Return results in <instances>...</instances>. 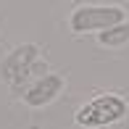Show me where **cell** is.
Listing matches in <instances>:
<instances>
[{
  "instance_id": "5",
  "label": "cell",
  "mask_w": 129,
  "mask_h": 129,
  "mask_svg": "<svg viewBox=\"0 0 129 129\" xmlns=\"http://www.w3.org/2000/svg\"><path fill=\"white\" fill-rule=\"evenodd\" d=\"M95 37H98L100 48H124V45H129V21L116 24V26L105 29L100 34H95Z\"/></svg>"
},
{
  "instance_id": "3",
  "label": "cell",
  "mask_w": 129,
  "mask_h": 129,
  "mask_svg": "<svg viewBox=\"0 0 129 129\" xmlns=\"http://www.w3.org/2000/svg\"><path fill=\"white\" fill-rule=\"evenodd\" d=\"M37 61H40V45H34V42L16 45V48L3 58V63H0V79L8 87H13Z\"/></svg>"
},
{
  "instance_id": "2",
  "label": "cell",
  "mask_w": 129,
  "mask_h": 129,
  "mask_svg": "<svg viewBox=\"0 0 129 129\" xmlns=\"http://www.w3.org/2000/svg\"><path fill=\"white\" fill-rule=\"evenodd\" d=\"M124 21L126 11L121 5H79L69 13V29L74 34H100Z\"/></svg>"
},
{
  "instance_id": "1",
  "label": "cell",
  "mask_w": 129,
  "mask_h": 129,
  "mask_svg": "<svg viewBox=\"0 0 129 129\" xmlns=\"http://www.w3.org/2000/svg\"><path fill=\"white\" fill-rule=\"evenodd\" d=\"M124 116H126V100L116 92H103V95H95L92 100H87L84 105H79L74 113V121L84 129H100L121 121Z\"/></svg>"
},
{
  "instance_id": "4",
  "label": "cell",
  "mask_w": 129,
  "mask_h": 129,
  "mask_svg": "<svg viewBox=\"0 0 129 129\" xmlns=\"http://www.w3.org/2000/svg\"><path fill=\"white\" fill-rule=\"evenodd\" d=\"M63 87H66V77L50 71V74H45L42 79L34 82V84L24 92L21 100H24L29 108H45V105H50V103L63 92Z\"/></svg>"
}]
</instances>
